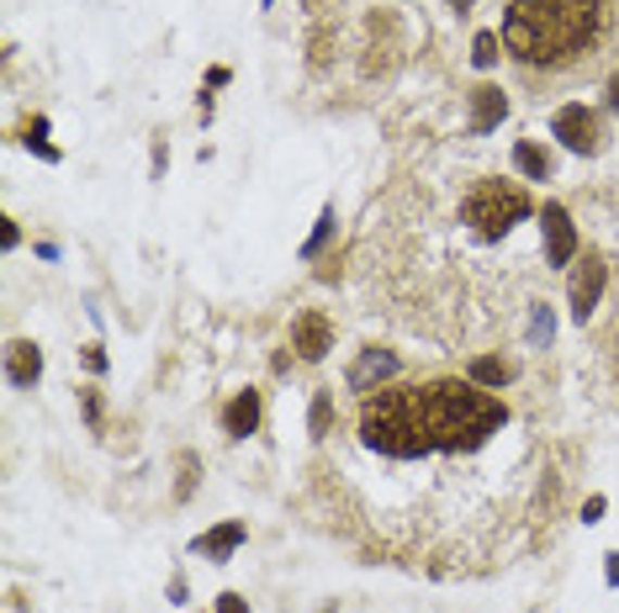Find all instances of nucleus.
Returning a JSON list of instances; mask_svg holds the SVG:
<instances>
[{
    "instance_id": "7ed1b4c3",
    "label": "nucleus",
    "mask_w": 619,
    "mask_h": 613,
    "mask_svg": "<svg viewBox=\"0 0 619 613\" xmlns=\"http://www.w3.org/2000/svg\"><path fill=\"white\" fill-rule=\"evenodd\" d=\"M551 132H556L561 149H572L582 159H593V154L604 149V117H598L588 101H567V106L551 117Z\"/></svg>"
},
{
    "instance_id": "0eeeda50",
    "label": "nucleus",
    "mask_w": 619,
    "mask_h": 613,
    "mask_svg": "<svg viewBox=\"0 0 619 613\" xmlns=\"http://www.w3.org/2000/svg\"><path fill=\"white\" fill-rule=\"evenodd\" d=\"M244 539H249L244 524H217V529H206L191 539V555H202V561H228Z\"/></svg>"
},
{
    "instance_id": "412c9836",
    "label": "nucleus",
    "mask_w": 619,
    "mask_h": 613,
    "mask_svg": "<svg viewBox=\"0 0 619 613\" xmlns=\"http://www.w3.org/2000/svg\"><path fill=\"white\" fill-rule=\"evenodd\" d=\"M217 613H249V603L239 592H223V598H217Z\"/></svg>"
},
{
    "instance_id": "9b49d317",
    "label": "nucleus",
    "mask_w": 619,
    "mask_h": 613,
    "mask_svg": "<svg viewBox=\"0 0 619 613\" xmlns=\"http://www.w3.org/2000/svg\"><path fill=\"white\" fill-rule=\"evenodd\" d=\"M503 117H508V95H503L497 85H482V90L471 95V132H493Z\"/></svg>"
},
{
    "instance_id": "20e7f679",
    "label": "nucleus",
    "mask_w": 619,
    "mask_h": 613,
    "mask_svg": "<svg viewBox=\"0 0 619 613\" xmlns=\"http://www.w3.org/2000/svg\"><path fill=\"white\" fill-rule=\"evenodd\" d=\"M604 281H609V265H604V254H582L578 270H572V281H567V296H572V318H578V323H588V318L598 312Z\"/></svg>"
},
{
    "instance_id": "6e6552de",
    "label": "nucleus",
    "mask_w": 619,
    "mask_h": 613,
    "mask_svg": "<svg viewBox=\"0 0 619 613\" xmlns=\"http://www.w3.org/2000/svg\"><path fill=\"white\" fill-rule=\"evenodd\" d=\"M392 370H397V355L392 349H366L355 366H350V392H371L376 381H392Z\"/></svg>"
},
{
    "instance_id": "b1692460",
    "label": "nucleus",
    "mask_w": 619,
    "mask_h": 613,
    "mask_svg": "<svg viewBox=\"0 0 619 613\" xmlns=\"http://www.w3.org/2000/svg\"><path fill=\"white\" fill-rule=\"evenodd\" d=\"M604 95H609V112H615V117H619V69H615V75H609V85H604Z\"/></svg>"
},
{
    "instance_id": "2eb2a0df",
    "label": "nucleus",
    "mask_w": 619,
    "mask_h": 613,
    "mask_svg": "<svg viewBox=\"0 0 619 613\" xmlns=\"http://www.w3.org/2000/svg\"><path fill=\"white\" fill-rule=\"evenodd\" d=\"M329 423H333V403H329V392H318V397H313V408H307V434H318V439H324V434H329Z\"/></svg>"
},
{
    "instance_id": "5701e85b",
    "label": "nucleus",
    "mask_w": 619,
    "mask_h": 613,
    "mask_svg": "<svg viewBox=\"0 0 619 613\" xmlns=\"http://www.w3.org/2000/svg\"><path fill=\"white\" fill-rule=\"evenodd\" d=\"M598 519H604V497H588L582 502V524H598Z\"/></svg>"
},
{
    "instance_id": "f03ea898",
    "label": "nucleus",
    "mask_w": 619,
    "mask_h": 613,
    "mask_svg": "<svg viewBox=\"0 0 619 613\" xmlns=\"http://www.w3.org/2000/svg\"><path fill=\"white\" fill-rule=\"evenodd\" d=\"M535 206L530 196L514 186V180H497V175H482L477 180V191H471V202H466V222H471V233L482 239V244H497V239H508L525 217H530Z\"/></svg>"
},
{
    "instance_id": "9d476101",
    "label": "nucleus",
    "mask_w": 619,
    "mask_h": 613,
    "mask_svg": "<svg viewBox=\"0 0 619 613\" xmlns=\"http://www.w3.org/2000/svg\"><path fill=\"white\" fill-rule=\"evenodd\" d=\"M260 412H265V397H260V392H239V397L228 403V412H223V429H228L233 439H249V434L260 429Z\"/></svg>"
},
{
    "instance_id": "f8f14e48",
    "label": "nucleus",
    "mask_w": 619,
    "mask_h": 613,
    "mask_svg": "<svg viewBox=\"0 0 619 613\" xmlns=\"http://www.w3.org/2000/svg\"><path fill=\"white\" fill-rule=\"evenodd\" d=\"M514 375H519V370L508 366V360H497V355H477V360H471V381L488 386V392H503Z\"/></svg>"
},
{
    "instance_id": "aec40b11",
    "label": "nucleus",
    "mask_w": 619,
    "mask_h": 613,
    "mask_svg": "<svg viewBox=\"0 0 619 613\" xmlns=\"http://www.w3.org/2000/svg\"><path fill=\"white\" fill-rule=\"evenodd\" d=\"M85 370H96V375H101V370H106V355H101V344H85Z\"/></svg>"
},
{
    "instance_id": "dca6fc26",
    "label": "nucleus",
    "mask_w": 619,
    "mask_h": 613,
    "mask_svg": "<svg viewBox=\"0 0 619 613\" xmlns=\"http://www.w3.org/2000/svg\"><path fill=\"white\" fill-rule=\"evenodd\" d=\"M27 149L38 154V159H48V164H59V149L48 143V127H42V117H33L27 123Z\"/></svg>"
},
{
    "instance_id": "ddd939ff",
    "label": "nucleus",
    "mask_w": 619,
    "mask_h": 613,
    "mask_svg": "<svg viewBox=\"0 0 619 613\" xmlns=\"http://www.w3.org/2000/svg\"><path fill=\"white\" fill-rule=\"evenodd\" d=\"M514 164L525 180H551V154L540 143H514Z\"/></svg>"
},
{
    "instance_id": "4468645a",
    "label": "nucleus",
    "mask_w": 619,
    "mask_h": 613,
    "mask_svg": "<svg viewBox=\"0 0 619 613\" xmlns=\"http://www.w3.org/2000/svg\"><path fill=\"white\" fill-rule=\"evenodd\" d=\"M333 228H339V222H333V206H324V212H318V228H313V239H307V244H302V259H318V254H324V248H329Z\"/></svg>"
},
{
    "instance_id": "6ab92c4d",
    "label": "nucleus",
    "mask_w": 619,
    "mask_h": 613,
    "mask_svg": "<svg viewBox=\"0 0 619 613\" xmlns=\"http://www.w3.org/2000/svg\"><path fill=\"white\" fill-rule=\"evenodd\" d=\"M16 244H22V228L11 217H0V248H16Z\"/></svg>"
},
{
    "instance_id": "4be33fe9",
    "label": "nucleus",
    "mask_w": 619,
    "mask_h": 613,
    "mask_svg": "<svg viewBox=\"0 0 619 613\" xmlns=\"http://www.w3.org/2000/svg\"><path fill=\"white\" fill-rule=\"evenodd\" d=\"M85 423L101 429V397H96V392H85Z\"/></svg>"
},
{
    "instance_id": "423d86ee",
    "label": "nucleus",
    "mask_w": 619,
    "mask_h": 613,
    "mask_svg": "<svg viewBox=\"0 0 619 613\" xmlns=\"http://www.w3.org/2000/svg\"><path fill=\"white\" fill-rule=\"evenodd\" d=\"M333 344V328L324 312H302L296 323H291V349L302 355V360H324Z\"/></svg>"
},
{
    "instance_id": "1a4fd4ad",
    "label": "nucleus",
    "mask_w": 619,
    "mask_h": 613,
    "mask_svg": "<svg viewBox=\"0 0 619 613\" xmlns=\"http://www.w3.org/2000/svg\"><path fill=\"white\" fill-rule=\"evenodd\" d=\"M5 375H11V386H38L42 349L33 344V339H16V344L5 349Z\"/></svg>"
},
{
    "instance_id": "f3484780",
    "label": "nucleus",
    "mask_w": 619,
    "mask_h": 613,
    "mask_svg": "<svg viewBox=\"0 0 619 613\" xmlns=\"http://www.w3.org/2000/svg\"><path fill=\"white\" fill-rule=\"evenodd\" d=\"M497 33H477V38H471V64H477V69H488V64H497Z\"/></svg>"
},
{
    "instance_id": "f257e3e1",
    "label": "nucleus",
    "mask_w": 619,
    "mask_h": 613,
    "mask_svg": "<svg viewBox=\"0 0 619 613\" xmlns=\"http://www.w3.org/2000/svg\"><path fill=\"white\" fill-rule=\"evenodd\" d=\"M609 0H508L497 38L514 53V69L530 80L578 75L609 42Z\"/></svg>"
},
{
    "instance_id": "a878e982",
    "label": "nucleus",
    "mask_w": 619,
    "mask_h": 613,
    "mask_svg": "<svg viewBox=\"0 0 619 613\" xmlns=\"http://www.w3.org/2000/svg\"><path fill=\"white\" fill-rule=\"evenodd\" d=\"M451 5H455V11H466V5H471V0H451Z\"/></svg>"
},
{
    "instance_id": "a211bd4d",
    "label": "nucleus",
    "mask_w": 619,
    "mask_h": 613,
    "mask_svg": "<svg viewBox=\"0 0 619 613\" xmlns=\"http://www.w3.org/2000/svg\"><path fill=\"white\" fill-rule=\"evenodd\" d=\"M530 339H535L540 349L551 344V307H545V302H535V323H530Z\"/></svg>"
},
{
    "instance_id": "39448f33",
    "label": "nucleus",
    "mask_w": 619,
    "mask_h": 613,
    "mask_svg": "<svg viewBox=\"0 0 619 613\" xmlns=\"http://www.w3.org/2000/svg\"><path fill=\"white\" fill-rule=\"evenodd\" d=\"M540 233H545V259H551L556 270L578 259V222H572V212L561 202L540 206Z\"/></svg>"
},
{
    "instance_id": "393cba45",
    "label": "nucleus",
    "mask_w": 619,
    "mask_h": 613,
    "mask_svg": "<svg viewBox=\"0 0 619 613\" xmlns=\"http://www.w3.org/2000/svg\"><path fill=\"white\" fill-rule=\"evenodd\" d=\"M609 587H619V550L609 555Z\"/></svg>"
}]
</instances>
